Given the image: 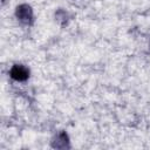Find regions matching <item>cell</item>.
<instances>
[{
	"label": "cell",
	"instance_id": "1",
	"mask_svg": "<svg viewBox=\"0 0 150 150\" xmlns=\"http://www.w3.org/2000/svg\"><path fill=\"white\" fill-rule=\"evenodd\" d=\"M11 76L18 81H25L29 76V70L22 64H15L11 69Z\"/></svg>",
	"mask_w": 150,
	"mask_h": 150
},
{
	"label": "cell",
	"instance_id": "2",
	"mask_svg": "<svg viewBox=\"0 0 150 150\" xmlns=\"http://www.w3.org/2000/svg\"><path fill=\"white\" fill-rule=\"evenodd\" d=\"M16 15H18V18H19L21 21L28 23V22L32 20V9H30V7L27 6V5H21L20 7H18Z\"/></svg>",
	"mask_w": 150,
	"mask_h": 150
}]
</instances>
